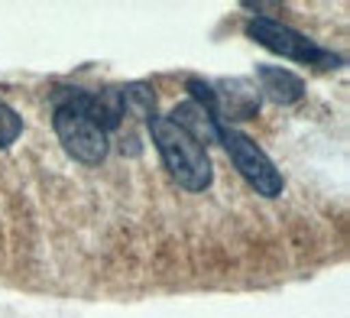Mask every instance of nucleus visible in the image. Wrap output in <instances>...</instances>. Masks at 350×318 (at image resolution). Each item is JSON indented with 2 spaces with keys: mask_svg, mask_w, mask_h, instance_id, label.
I'll return each mask as SVG.
<instances>
[{
  "mask_svg": "<svg viewBox=\"0 0 350 318\" xmlns=\"http://www.w3.org/2000/svg\"><path fill=\"white\" fill-rule=\"evenodd\" d=\"M146 124H150L152 143H156V150H159V156H163L169 176L188 191H204L208 189L211 178H214L208 150H204L195 137H188L182 127H175L169 117L152 114Z\"/></svg>",
  "mask_w": 350,
  "mask_h": 318,
  "instance_id": "f257e3e1",
  "label": "nucleus"
},
{
  "mask_svg": "<svg viewBox=\"0 0 350 318\" xmlns=\"http://www.w3.org/2000/svg\"><path fill=\"white\" fill-rule=\"evenodd\" d=\"M55 133L65 153L85 165H98L107 156V133L81 107V88L55 94Z\"/></svg>",
  "mask_w": 350,
  "mask_h": 318,
  "instance_id": "f03ea898",
  "label": "nucleus"
},
{
  "mask_svg": "<svg viewBox=\"0 0 350 318\" xmlns=\"http://www.w3.org/2000/svg\"><path fill=\"white\" fill-rule=\"evenodd\" d=\"M217 140L224 143L227 156L234 159L237 172L250 182V189L256 191V195H262V198H275V195H282V189H286L282 172L275 169L273 159L262 153L247 133H240V130L221 124V127H217Z\"/></svg>",
  "mask_w": 350,
  "mask_h": 318,
  "instance_id": "7ed1b4c3",
  "label": "nucleus"
},
{
  "mask_svg": "<svg viewBox=\"0 0 350 318\" xmlns=\"http://www.w3.org/2000/svg\"><path fill=\"white\" fill-rule=\"evenodd\" d=\"M247 36H253L260 46H266L275 55H286V59H299V62H312L321 65V68H338L340 59L334 52L321 49L314 39H308L305 33L292 29V26L279 23V20H269V16H256L247 23Z\"/></svg>",
  "mask_w": 350,
  "mask_h": 318,
  "instance_id": "20e7f679",
  "label": "nucleus"
},
{
  "mask_svg": "<svg viewBox=\"0 0 350 318\" xmlns=\"http://www.w3.org/2000/svg\"><path fill=\"white\" fill-rule=\"evenodd\" d=\"M169 120H172L175 127L185 130L188 137H195L201 146H204V143H214V140H217V127H221V120H217V117H214L208 107H201L198 101L178 104Z\"/></svg>",
  "mask_w": 350,
  "mask_h": 318,
  "instance_id": "39448f33",
  "label": "nucleus"
},
{
  "mask_svg": "<svg viewBox=\"0 0 350 318\" xmlns=\"http://www.w3.org/2000/svg\"><path fill=\"white\" fill-rule=\"evenodd\" d=\"M256 75L262 81V91L279 104H295L305 94V81L288 68H275V65H260Z\"/></svg>",
  "mask_w": 350,
  "mask_h": 318,
  "instance_id": "423d86ee",
  "label": "nucleus"
},
{
  "mask_svg": "<svg viewBox=\"0 0 350 318\" xmlns=\"http://www.w3.org/2000/svg\"><path fill=\"white\" fill-rule=\"evenodd\" d=\"M23 133V120L13 111L10 104L0 101V150H7L10 143H16V137Z\"/></svg>",
  "mask_w": 350,
  "mask_h": 318,
  "instance_id": "0eeeda50",
  "label": "nucleus"
}]
</instances>
